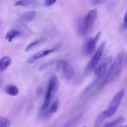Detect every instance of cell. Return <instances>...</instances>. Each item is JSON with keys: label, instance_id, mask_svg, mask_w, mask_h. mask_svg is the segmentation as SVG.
I'll list each match as a JSON object with an SVG mask.
<instances>
[{"label": "cell", "instance_id": "cell-1", "mask_svg": "<svg viewBox=\"0 0 127 127\" xmlns=\"http://www.w3.org/2000/svg\"><path fill=\"white\" fill-rule=\"evenodd\" d=\"M97 17V10L94 9L89 11L78 25V33L81 37L86 35L91 31Z\"/></svg>", "mask_w": 127, "mask_h": 127}, {"label": "cell", "instance_id": "cell-2", "mask_svg": "<svg viewBox=\"0 0 127 127\" xmlns=\"http://www.w3.org/2000/svg\"><path fill=\"white\" fill-rule=\"evenodd\" d=\"M125 53L124 50L121 51L118 53L112 64L110 66L109 69H108L106 77L104 79V83H109L114 80L120 74L122 68L123 63L125 60Z\"/></svg>", "mask_w": 127, "mask_h": 127}, {"label": "cell", "instance_id": "cell-3", "mask_svg": "<svg viewBox=\"0 0 127 127\" xmlns=\"http://www.w3.org/2000/svg\"><path fill=\"white\" fill-rule=\"evenodd\" d=\"M58 78L55 75L52 76V77L50 78L49 82H48V87H47V92H46L45 97V100L43 101V105L41 107V110L42 112L45 110L50 105L52 99L58 91Z\"/></svg>", "mask_w": 127, "mask_h": 127}, {"label": "cell", "instance_id": "cell-4", "mask_svg": "<svg viewBox=\"0 0 127 127\" xmlns=\"http://www.w3.org/2000/svg\"><path fill=\"white\" fill-rule=\"evenodd\" d=\"M56 69L58 73L66 80H70L74 76V69L70 63L65 60H60L56 64Z\"/></svg>", "mask_w": 127, "mask_h": 127}, {"label": "cell", "instance_id": "cell-5", "mask_svg": "<svg viewBox=\"0 0 127 127\" xmlns=\"http://www.w3.org/2000/svg\"><path fill=\"white\" fill-rule=\"evenodd\" d=\"M105 47V42H103L100 47H99L95 53V54L93 56L91 59L89 60L86 66L84 69V74L88 75L89 74L93 69H95L97 67V64H99V62L102 57L103 53H104V49Z\"/></svg>", "mask_w": 127, "mask_h": 127}, {"label": "cell", "instance_id": "cell-6", "mask_svg": "<svg viewBox=\"0 0 127 127\" xmlns=\"http://www.w3.org/2000/svg\"><path fill=\"white\" fill-rule=\"evenodd\" d=\"M124 94H125L124 89H121L114 95L108 108L106 110H104V112H105L107 117H111L117 112L120 105V103L122 100L123 97H124Z\"/></svg>", "mask_w": 127, "mask_h": 127}, {"label": "cell", "instance_id": "cell-7", "mask_svg": "<svg viewBox=\"0 0 127 127\" xmlns=\"http://www.w3.org/2000/svg\"><path fill=\"white\" fill-rule=\"evenodd\" d=\"M101 32H99L94 38H87L84 40L82 48V53L85 56H89L93 53L96 47V44L100 38Z\"/></svg>", "mask_w": 127, "mask_h": 127}, {"label": "cell", "instance_id": "cell-8", "mask_svg": "<svg viewBox=\"0 0 127 127\" xmlns=\"http://www.w3.org/2000/svg\"><path fill=\"white\" fill-rule=\"evenodd\" d=\"M113 61V58L111 56H109L105 58L100 64L96 68L95 70V75L96 77V79L100 80L106 74L108 71V68L109 66L112 63Z\"/></svg>", "mask_w": 127, "mask_h": 127}, {"label": "cell", "instance_id": "cell-9", "mask_svg": "<svg viewBox=\"0 0 127 127\" xmlns=\"http://www.w3.org/2000/svg\"><path fill=\"white\" fill-rule=\"evenodd\" d=\"M56 50H57V48H50V49L43 50H41L40 51V52H37V53L33 54V55H32L31 57H29V58L27 59V63H33V62H35V61L38 60L40 59V58L46 57V56L48 55H50V53H53V52H55Z\"/></svg>", "mask_w": 127, "mask_h": 127}, {"label": "cell", "instance_id": "cell-10", "mask_svg": "<svg viewBox=\"0 0 127 127\" xmlns=\"http://www.w3.org/2000/svg\"><path fill=\"white\" fill-rule=\"evenodd\" d=\"M23 31L20 28L16 27V28L11 29V30H9V31L6 33L5 38H6V40H7L8 42H12L14 38H16V37L22 35L23 34Z\"/></svg>", "mask_w": 127, "mask_h": 127}, {"label": "cell", "instance_id": "cell-11", "mask_svg": "<svg viewBox=\"0 0 127 127\" xmlns=\"http://www.w3.org/2000/svg\"><path fill=\"white\" fill-rule=\"evenodd\" d=\"M37 16V12L35 11H29L22 13L20 16V19L24 22H31L33 21Z\"/></svg>", "mask_w": 127, "mask_h": 127}, {"label": "cell", "instance_id": "cell-12", "mask_svg": "<svg viewBox=\"0 0 127 127\" xmlns=\"http://www.w3.org/2000/svg\"><path fill=\"white\" fill-rule=\"evenodd\" d=\"M59 100L58 99H55L50 105H49L48 108L46 109L45 110H44V114L43 115L45 116L48 117V115H52L53 114L55 113L57 111V109H58V105H59Z\"/></svg>", "mask_w": 127, "mask_h": 127}, {"label": "cell", "instance_id": "cell-13", "mask_svg": "<svg viewBox=\"0 0 127 127\" xmlns=\"http://www.w3.org/2000/svg\"><path fill=\"white\" fill-rule=\"evenodd\" d=\"M12 63V59L10 57L5 56L0 59V71L4 72Z\"/></svg>", "mask_w": 127, "mask_h": 127}, {"label": "cell", "instance_id": "cell-14", "mask_svg": "<svg viewBox=\"0 0 127 127\" xmlns=\"http://www.w3.org/2000/svg\"><path fill=\"white\" fill-rule=\"evenodd\" d=\"M125 118L123 117H119L117 118V119H114V120H112V121L106 123L105 125H104L103 127H117L118 125H121L122 124L125 122Z\"/></svg>", "mask_w": 127, "mask_h": 127}, {"label": "cell", "instance_id": "cell-15", "mask_svg": "<svg viewBox=\"0 0 127 127\" xmlns=\"http://www.w3.org/2000/svg\"><path fill=\"white\" fill-rule=\"evenodd\" d=\"M37 4V1H18L14 4L15 6H22V7H34Z\"/></svg>", "mask_w": 127, "mask_h": 127}, {"label": "cell", "instance_id": "cell-16", "mask_svg": "<svg viewBox=\"0 0 127 127\" xmlns=\"http://www.w3.org/2000/svg\"><path fill=\"white\" fill-rule=\"evenodd\" d=\"M6 93L11 96H16L19 94V89L13 84H8L5 89Z\"/></svg>", "mask_w": 127, "mask_h": 127}, {"label": "cell", "instance_id": "cell-17", "mask_svg": "<svg viewBox=\"0 0 127 127\" xmlns=\"http://www.w3.org/2000/svg\"><path fill=\"white\" fill-rule=\"evenodd\" d=\"M107 117L104 111L102 112V113H100V114L98 115L97 117L95 119V121H94V127H100L101 125L102 124V123L104 122V121L107 119Z\"/></svg>", "mask_w": 127, "mask_h": 127}, {"label": "cell", "instance_id": "cell-18", "mask_svg": "<svg viewBox=\"0 0 127 127\" xmlns=\"http://www.w3.org/2000/svg\"><path fill=\"white\" fill-rule=\"evenodd\" d=\"M45 40V37H41V38H38V39H37V40H36L33 41V42H31V43H29V44L27 46V47H26V52H28L29 50H30L31 49L33 48V47H36V46H37L38 45H40V43H42V42H44Z\"/></svg>", "mask_w": 127, "mask_h": 127}, {"label": "cell", "instance_id": "cell-19", "mask_svg": "<svg viewBox=\"0 0 127 127\" xmlns=\"http://www.w3.org/2000/svg\"><path fill=\"white\" fill-rule=\"evenodd\" d=\"M11 121L6 117H0V127H10Z\"/></svg>", "mask_w": 127, "mask_h": 127}, {"label": "cell", "instance_id": "cell-20", "mask_svg": "<svg viewBox=\"0 0 127 127\" xmlns=\"http://www.w3.org/2000/svg\"><path fill=\"white\" fill-rule=\"evenodd\" d=\"M56 2V0H47L44 2V6L46 7H50Z\"/></svg>", "mask_w": 127, "mask_h": 127}, {"label": "cell", "instance_id": "cell-21", "mask_svg": "<svg viewBox=\"0 0 127 127\" xmlns=\"http://www.w3.org/2000/svg\"><path fill=\"white\" fill-rule=\"evenodd\" d=\"M123 26L124 28H127V11L125 12L124 17V21H123Z\"/></svg>", "mask_w": 127, "mask_h": 127}, {"label": "cell", "instance_id": "cell-22", "mask_svg": "<svg viewBox=\"0 0 127 127\" xmlns=\"http://www.w3.org/2000/svg\"><path fill=\"white\" fill-rule=\"evenodd\" d=\"M104 2V1H102V0H94V1H92L91 3L93 4H96V5H99L100 4L103 3Z\"/></svg>", "mask_w": 127, "mask_h": 127}, {"label": "cell", "instance_id": "cell-23", "mask_svg": "<svg viewBox=\"0 0 127 127\" xmlns=\"http://www.w3.org/2000/svg\"><path fill=\"white\" fill-rule=\"evenodd\" d=\"M127 127V125H122V126H119V127Z\"/></svg>", "mask_w": 127, "mask_h": 127}, {"label": "cell", "instance_id": "cell-24", "mask_svg": "<svg viewBox=\"0 0 127 127\" xmlns=\"http://www.w3.org/2000/svg\"><path fill=\"white\" fill-rule=\"evenodd\" d=\"M125 60H126V62H127V53L126 54V55H125Z\"/></svg>", "mask_w": 127, "mask_h": 127}, {"label": "cell", "instance_id": "cell-25", "mask_svg": "<svg viewBox=\"0 0 127 127\" xmlns=\"http://www.w3.org/2000/svg\"><path fill=\"white\" fill-rule=\"evenodd\" d=\"M86 127V126H83V127Z\"/></svg>", "mask_w": 127, "mask_h": 127}, {"label": "cell", "instance_id": "cell-26", "mask_svg": "<svg viewBox=\"0 0 127 127\" xmlns=\"http://www.w3.org/2000/svg\"><path fill=\"white\" fill-rule=\"evenodd\" d=\"M0 24H1V21H0Z\"/></svg>", "mask_w": 127, "mask_h": 127}]
</instances>
